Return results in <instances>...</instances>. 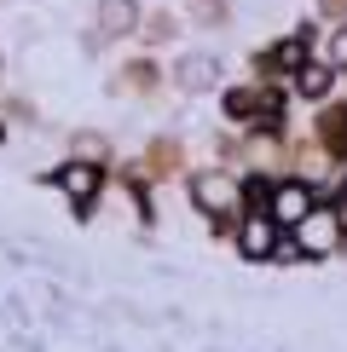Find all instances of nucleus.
<instances>
[{
    "label": "nucleus",
    "mask_w": 347,
    "mask_h": 352,
    "mask_svg": "<svg viewBox=\"0 0 347 352\" xmlns=\"http://www.w3.org/2000/svg\"><path fill=\"white\" fill-rule=\"evenodd\" d=\"M330 69H336V64H301V93H307V98H324V93H330Z\"/></svg>",
    "instance_id": "obj_7"
},
{
    "label": "nucleus",
    "mask_w": 347,
    "mask_h": 352,
    "mask_svg": "<svg viewBox=\"0 0 347 352\" xmlns=\"http://www.w3.org/2000/svg\"><path fill=\"white\" fill-rule=\"evenodd\" d=\"M266 64H272V69H295V64H301V41H284V47H272Z\"/></svg>",
    "instance_id": "obj_8"
},
{
    "label": "nucleus",
    "mask_w": 347,
    "mask_h": 352,
    "mask_svg": "<svg viewBox=\"0 0 347 352\" xmlns=\"http://www.w3.org/2000/svg\"><path fill=\"white\" fill-rule=\"evenodd\" d=\"M336 219H341V231H347V190L336 197Z\"/></svg>",
    "instance_id": "obj_10"
},
{
    "label": "nucleus",
    "mask_w": 347,
    "mask_h": 352,
    "mask_svg": "<svg viewBox=\"0 0 347 352\" xmlns=\"http://www.w3.org/2000/svg\"><path fill=\"white\" fill-rule=\"evenodd\" d=\"M330 64L347 69V29H336V35H330Z\"/></svg>",
    "instance_id": "obj_9"
},
{
    "label": "nucleus",
    "mask_w": 347,
    "mask_h": 352,
    "mask_svg": "<svg viewBox=\"0 0 347 352\" xmlns=\"http://www.w3.org/2000/svg\"><path fill=\"white\" fill-rule=\"evenodd\" d=\"M336 231H341V219H336V214H318V208H313L307 219H301V243H307L313 254H324V248L336 243Z\"/></svg>",
    "instance_id": "obj_4"
},
{
    "label": "nucleus",
    "mask_w": 347,
    "mask_h": 352,
    "mask_svg": "<svg viewBox=\"0 0 347 352\" xmlns=\"http://www.w3.org/2000/svg\"><path fill=\"white\" fill-rule=\"evenodd\" d=\"M307 214H313V190L307 185H278L272 190V219H278V226H301Z\"/></svg>",
    "instance_id": "obj_2"
},
{
    "label": "nucleus",
    "mask_w": 347,
    "mask_h": 352,
    "mask_svg": "<svg viewBox=\"0 0 347 352\" xmlns=\"http://www.w3.org/2000/svg\"><path fill=\"white\" fill-rule=\"evenodd\" d=\"M197 202L209 214H231V208H238V185L220 179V173H202V179H197Z\"/></svg>",
    "instance_id": "obj_3"
},
{
    "label": "nucleus",
    "mask_w": 347,
    "mask_h": 352,
    "mask_svg": "<svg viewBox=\"0 0 347 352\" xmlns=\"http://www.w3.org/2000/svg\"><path fill=\"white\" fill-rule=\"evenodd\" d=\"M98 23H105L110 35H122V29H134V0H105V6H98Z\"/></svg>",
    "instance_id": "obj_6"
},
{
    "label": "nucleus",
    "mask_w": 347,
    "mask_h": 352,
    "mask_svg": "<svg viewBox=\"0 0 347 352\" xmlns=\"http://www.w3.org/2000/svg\"><path fill=\"white\" fill-rule=\"evenodd\" d=\"M238 248H243V254H255V260L278 254V219H272V214H249L238 226Z\"/></svg>",
    "instance_id": "obj_1"
},
{
    "label": "nucleus",
    "mask_w": 347,
    "mask_h": 352,
    "mask_svg": "<svg viewBox=\"0 0 347 352\" xmlns=\"http://www.w3.org/2000/svg\"><path fill=\"white\" fill-rule=\"evenodd\" d=\"M58 185H64L76 202H93V190H98V168H87V162H70L64 173H58Z\"/></svg>",
    "instance_id": "obj_5"
}]
</instances>
